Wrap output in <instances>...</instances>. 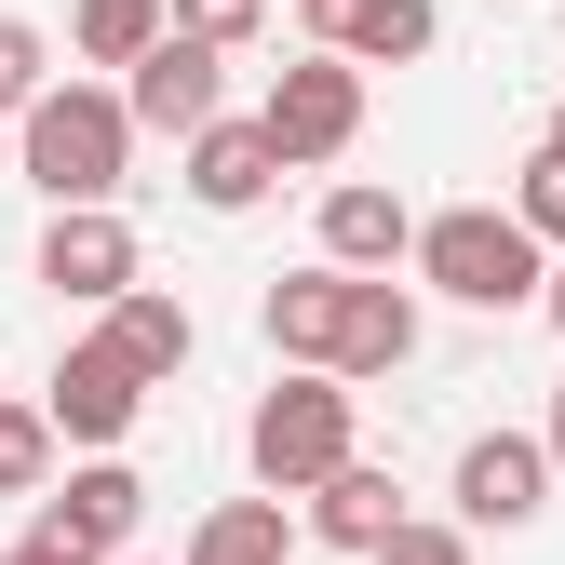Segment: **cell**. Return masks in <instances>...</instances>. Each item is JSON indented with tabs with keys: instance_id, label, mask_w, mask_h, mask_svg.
Segmentation results:
<instances>
[{
	"instance_id": "2e32d148",
	"label": "cell",
	"mask_w": 565,
	"mask_h": 565,
	"mask_svg": "<svg viewBox=\"0 0 565 565\" xmlns=\"http://www.w3.org/2000/svg\"><path fill=\"white\" fill-rule=\"evenodd\" d=\"M95 337H108L149 391H162V377H189V350H202V323H189L175 282H135V297H108V323H95Z\"/></svg>"
},
{
	"instance_id": "8992f818",
	"label": "cell",
	"mask_w": 565,
	"mask_h": 565,
	"mask_svg": "<svg viewBox=\"0 0 565 565\" xmlns=\"http://www.w3.org/2000/svg\"><path fill=\"white\" fill-rule=\"evenodd\" d=\"M108 95H121V121H135V135H175V149H189L202 121H230V54H216V41H175V28H162V41L135 54Z\"/></svg>"
},
{
	"instance_id": "5bb4252c",
	"label": "cell",
	"mask_w": 565,
	"mask_h": 565,
	"mask_svg": "<svg viewBox=\"0 0 565 565\" xmlns=\"http://www.w3.org/2000/svg\"><path fill=\"white\" fill-rule=\"evenodd\" d=\"M269 189H282V162H269L256 108H243V121H202V135H189V202H202V216H256Z\"/></svg>"
},
{
	"instance_id": "30bf717a",
	"label": "cell",
	"mask_w": 565,
	"mask_h": 565,
	"mask_svg": "<svg viewBox=\"0 0 565 565\" xmlns=\"http://www.w3.org/2000/svg\"><path fill=\"white\" fill-rule=\"evenodd\" d=\"M41 282H54L67 310H108V297H135V282H149V256H135L121 216H54V230H41Z\"/></svg>"
},
{
	"instance_id": "277c9868",
	"label": "cell",
	"mask_w": 565,
	"mask_h": 565,
	"mask_svg": "<svg viewBox=\"0 0 565 565\" xmlns=\"http://www.w3.org/2000/svg\"><path fill=\"white\" fill-rule=\"evenodd\" d=\"M135 417H149V377H135L108 337H67V350H54V377H41V431H54V445H82V458H121Z\"/></svg>"
},
{
	"instance_id": "d4e9b609",
	"label": "cell",
	"mask_w": 565,
	"mask_h": 565,
	"mask_svg": "<svg viewBox=\"0 0 565 565\" xmlns=\"http://www.w3.org/2000/svg\"><path fill=\"white\" fill-rule=\"evenodd\" d=\"M539 310H552V337H565V256H552V282H539Z\"/></svg>"
},
{
	"instance_id": "e0dca14e",
	"label": "cell",
	"mask_w": 565,
	"mask_h": 565,
	"mask_svg": "<svg viewBox=\"0 0 565 565\" xmlns=\"http://www.w3.org/2000/svg\"><path fill=\"white\" fill-rule=\"evenodd\" d=\"M297 552H310V539H297V512H282V499H216V512L189 525L175 565H297Z\"/></svg>"
},
{
	"instance_id": "4fadbf2b",
	"label": "cell",
	"mask_w": 565,
	"mask_h": 565,
	"mask_svg": "<svg viewBox=\"0 0 565 565\" xmlns=\"http://www.w3.org/2000/svg\"><path fill=\"white\" fill-rule=\"evenodd\" d=\"M337 297H350V269H282L269 297H256V323H269V350H282V377H323L337 364Z\"/></svg>"
},
{
	"instance_id": "cb8c5ba5",
	"label": "cell",
	"mask_w": 565,
	"mask_h": 565,
	"mask_svg": "<svg viewBox=\"0 0 565 565\" xmlns=\"http://www.w3.org/2000/svg\"><path fill=\"white\" fill-rule=\"evenodd\" d=\"M539 458H552V484H565V391H552V417H539Z\"/></svg>"
},
{
	"instance_id": "7402d4cb",
	"label": "cell",
	"mask_w": 565,
	"mask_h": 565,
	"mask_svg": "<svg viewBox=\"0 0 565 565\" xmlns=\"http://www.w3.org/2000/svg\"><path fill=\"white\" fill-rule=\"evenodd\" d=\"M162 28H175V41H216V54H243V41L269 28V0H162Z\"/></svg>"
},
{
	"instance_id": "ac0fdd59",
	"label": "cell",
	"mask_w": 565,
	"mask_h": 565,
	"mask_svg": "<svg viewBox=\"0 0 565 565\" xmlns=\"http://www.w3.org/2000/svg\"><path fill=\"white\" fill-rule=\"evenodd\" d=\"M162 41V0H67V54L82 67H135Z\"/></svg>"
},
{
	"instance_id": "8fae6325",
	"label": "cell",
	"mask_w": 565,
	"mask_h": 565,
	"mask_svg": "<svg viewBox=\"0 0 565 565\" xmlns=\"http://www.w3.org/2000/svg\"><path fill=\"white\" fill-rule=\"evenodd\" d=\"M404 243H417L404 189H377V175H337V189H323V269H350V282H391V269H404Z\"/></svg>"
},
{
	"instance_id": "ffe728a7",
	"label": "cell",
	"mask_w": 565,
	"mask_h": 565,
	"mask_svg": "<svg viewBox=\"0 0 565 565\" xmlns=\"http://www.w3.org/2000/svg\"><path fill=\"white\" fill-rule=\"evenodd\" d=\"M54 431H41V404L28 391H0V499H41V484H54Z\"/></svg>"
},
{
	"instance_id": "ba28073f",
	"label": "cell",
	"mask_w": 565,
	"mask_h": 565,
	"mask_svg": "<svg viewBox=\"0 0 565 565\" xmlns=\"http://www.w3.org/2000/svg\"><path fill=\"white\" fill-rule=\"evenodd\" d=\"M445 499H458V512H445L458 539H512V525H539V512H552V458H539V431H471Z\"/></svg>"
},
{
	"instance_id": "603a6c76",
	"label": "cell",
	"mask_w": 565,
	"mask_h": 565,
	"mask_svg": "<svg viewBox=\"0 0 565 565\" xmlns=\"http://www.w3.org/2000/svg\"><path fill=\"white\" fill-rule=\"evenodd\" d=\"M364 565H471V539H458L445 512H404V525H391V539H377Z\"/></svg>"
},
{
	"instance_id": "52a82bcc",
	"label": "cell",
	"mask_w": 565,
	"mask_h": 565,
	"mask_svg": "<svg viewBox=\"0 0 565 565\" xmlns=\"http://www.w3.org/2000/svg\"><path fill=\"white\" fill-rule=\"evenodd\" d=\"M135 512H149V484H135V458H82V471H54L41 484V552H67V565H121L135 552Z\"/></svg>"
},
{
	"instance_id": "6da1fadb",
	"label": "cell",
	"mask_w": 565,
	"mask_h": 565,
	"mask_svg": "<svg viewBox=\"0 0 565 565\" xmlns=\"http://www.w3.org/2000/svg\"><path fill=\"white\" fill-rule=\"evenodd\" d=\"M14 162L54 216H121V175H135V121L108 82H41V108L14 121Z\"/></svg>"
},
{
	"instance_id": "9c48e42d",
	"label": "cell",
	"mask_w": 565,
	"mask_h": 565,
	"mask_svg": "<svg viewBox=\"0 0 565 565\" xmlns=\"http://www.w3.org/2000/svg\"><path fill=\"white\" fill-rule=\"evenodd\" d=\"M297 28H310V54H337V67H417V54L445 41L431 0H297Z\"/></svg>"
},
{
	"instance_id": "d6986e66",
	"label": "cell",
	"mask_w": 565,
	"mask_h": 565,
	"mask_svg": "<svg viewBox=\"0 0 565 565\" xmlns=\"http://www.w3.org/2000/svg\"><path fill=\"white\" fill-rule=\"evenodd\" d=\"M499 216H512L539 256H565V149H525V162H512V202H499Z\"/></svg>"
},
{
	"instance_id": "3957f363",
	"label": "cell",
	"mask_w": 565,
	"mask_h": 565,
	"mask_svg": "<svg viewBox=\"0 0 565 565\" xmlns=\"http://www.w3.org/2000/svg\"><path fill=\"white\" fill-rule=\"evenodd\" d=\"M243 458H256V499H310L323 471L364 458V391H337V377H269L256 417H243Z\"/></svg>"
},
{
	"instance_id": "83f0119b",
	"label": "cell",
	"mask_w": 565,
	"mask_h": 565,
	"mask_svg": "<svg viewBox=\"0 0 565 565\" xmlns=\"http://www.w3.org/2000/svg\"><path fill=\"white\" fill-rule=\"evenodd\" d=\"M121 565H149V552H121Z\"/></svg>"
},
{
	"instance_id": "44dd1931",
	"label": "cell",
	"mask_w": 565,
	"mask_h": 565,
	"mask_svg": "<svg viewBox=\"0 0 565 565\" xmlns=\"http://www.w3.org/2000/svg\"><path fill=\"white\" fill-rule=\"evenodd\" d=\"M41 82H54V41H41L28 14H0V121H28V108H41Z\"/></svg>"
},
{
	"instance_id": "7c38bea8",
	"label": "cell",
	"mask_w": 565,
	"mask_h": 565,
	"mask_svg": "<svg viewBox=\"0 0 565 565\" xmlns=\"http://www.w3.org/2000/svg\"><path fill=\"white\" fill-rule=\"evenodd\" d=\"M417 364V282H350L337 297V391H364V377H404Z\"/></svg>"
},
{
	"instance_id": "5b68a950",
	"label": "cell",
	"mask_w": 565,
	"mask_h": 565,
	"mask_svg": "<svg viewBox=\"0 0 565 565\" xmlns=\"http://www.w3.org/2000/svg\"><path fill=\"white\" fill-rule=\"evenodd\" d=\"M256 135H269V162H282V175H297V162H350V135H364V67H337V54H297V67L269 82Z\"/></svg>"
},
{
	"instance_id": "9a60e30c",
	"label": "cell",
	"mask_w": 565,
	"mask_h": 565,
	"mask_svg": "<svg viewBox=\"0 0 565 565\" xmlns=\"http://www.w3.org/2000/svg\"><path fill=\"white\" fill-rule=\"evenodd\" d=\"M404 525V484L377 471V458H350V471H323L310 499H297V539H323V552H377Z\"/></svg>"
},
{
	"instance_id": "7a4b0ae2",
	"label": "cell",
	"mask_w": 565,
	"mask_h": 565,
	"mask_svg": "<svg viewBox=\"0 0 565 565\" xmlns=\"http://www.w3.org/2000/svg\"><path fill=\"white\" fill-rule=\"evenodd\" d=\"M404 269L431 282V297H458V310H539V282H552V256L499 216V202H445V216H417V243H404Z\"/></svg>"
},
{
	"instance_id": "484cf974",
	"label": "cell",
	"mask_w": 565,
	"mask_h": 565,
	"mask_svg": "<svg viewBox=\"0 0 565 565\" xmlns=\"http://www.w3.org/2000/svg\"><path fill=\"white\" fill-rule=\"evenodd\" d=\"M0 565H67V552H41V539H14V552H0Z\"/></svg>"
},
{
	"instance_id": "4316f807",
	"label": "cell",
	"mask_w": 565,
	"mask_h": 565,
	"mask_svg": "<svg viewBox=\"0 0 565 565\" xmlns=\"http://www.w3.org/2000/svg\"><path fill=\"white\" fill-rule=\"evenodd\" d=\"M539 149H565V108H552V135H539Z\"/></svg>"
}]
</instances>
